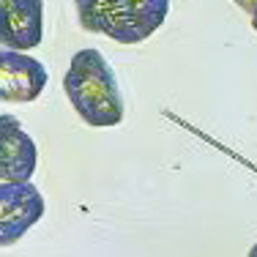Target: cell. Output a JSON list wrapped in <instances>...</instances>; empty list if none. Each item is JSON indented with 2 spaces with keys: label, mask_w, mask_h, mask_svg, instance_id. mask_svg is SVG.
I'll use <instances>...</instances> for the list:
<instances>
[{
  "label": "cell",
  "mask_w": 257,
  "mask_h": 257,
  "mask_svg": "<svg viewBox=\"0 0 257 257\" xmlns=\"http://www.w3.org/2000/svg\"><path fill=\"white\" fill-rule=\"evenodd\" d=\"M63 90L71 107L88 126L107 128L123 120V96H120L115 71L99 50H79L63 77Z\"/></svg>",
  "instance_id": "6da1fadb"
},
{
  "label": "cell",
  "mask_w": 257,
  "mask_h": 257,
  "mask_svg": "<svg viewBox=\"0 0 257 257\" xmlns=\"http://www.w3.org/2000/svg\"><path fill=\"white\" fill-rule=\"evenodd\" d=\"M79 25L118 44H140L164 25L170 0H74Z\"/></svg>",
  "instance_id": "7a4b0ae2"
},
{
  "label": "cell",
  "mask_w": 257,
  "mask_h": 257,
  "mask_svg": "<svg viewBox=\"0 0 257 257\" xmlns=\"http://www.w3.org/2000/svg\"><path fill=\"white\" fill-rule=\"evenodd\" d=\"M44 216V197L33 183H0V243L11 246Z\"/></svg>",
  "instance_id": "3957f363"
},
{
  "label": "cell",
  "mask_w": 257,
  "mask_h": 257,
  "mask_svg": "<svg viewBox=\"0 0 257 257\" xmlns=\"http://www.w3.org/2000/svg\"><path fill=\"white\" fill-rule=\"evenodd\" d=\"M44 39V0H0V41L11 52H25Z\"/></svg>",
  "instance_id": "277c9868"
},
{
  "label": "cell",
  "mask_w": 257,
  "mask_h": 257,
  "mask_svg": "<svg viewBox=\"0 0 257 257\" xmlns=\"http://www.w3.org/2000/svg\"><path fill=\"white\" fill-rule=\"evenodd\" d=\"M50 82L44 63L25 52H0V99L3 101H33Z\"/></svg>",
  "instance_id": "5b68a950"
},
{
  "label": "cell",
  "mask_w": 257,
  "mask_h": 257,
  "mask_svg": "<svg viewBox=\"0 0 257 257\" xmlns=\"http://www.w3.org/2000/svg\"><path fill=\"white\" fill-rule=\"evenodd\" d=\"M39 151L14 115H0V183H28L33 175Z\"/></svg>",
  "instance_id": "8992f818"
},
{
  "label": "cell",
  "mask_w": 257,
  "mask_h": 257,
  "mask_svg": "<svg viewBox=\"0 0 257 257\" xmlns=\"http://www.w3.org/2000/svg\"><path fill=\"white\" fill-rule=\"evenodd\" d=\"M232 3H235L241 11H246V14H252V17L257 14V0H232Z\"/></svg>",
  "instance_id": "52a82bcc"
},
{
  "label": "cell",
  "mask_w": 257,
  "mask_h": 257,
  "mask_svg": "<svg viewBox=\"0 0 257 257\" xmlns=\"http://www.w3.org/2000/svg\"><path fill=\"white\" fill-rule=\"evenodd\" d=\"M246 257H257V243H254L252 249H249V254H246Z\"/></svg>",
  "instance_id": "ba28073f"
},
{
  "label": "cell",
  "mask_w": 257,
  "mask_h": 257,
  "mask_svg": "<svg viewBox=\"0 0 257 257\" xmlns=\"http://www.w3.org/2000/svg\"><path fill=\"white\" fill-rule=\"evenodd\" d=\"M252 28H254V30H257V14H254V17H252Z\"/></svg>",
  "instance_id": "9c48e42d"
}]
</instances>
